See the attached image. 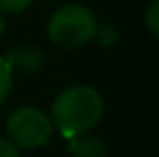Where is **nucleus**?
<instances>
[{"label":"nucleus","mask_w":159,"mask_h":157,"mask_svg":"<svg viewBox=\"0 0 159 157\" xmlns=\"http://www.w3.org/2000/svg\"><path fill=\"white\" fill-rule=\"evenodd\" d=\"M103 99L93 87L73 85L54 97L51 121L65 139L83 135L103 117Z\"/></svg>","instance_id":"f257e3e1"},{"label":"nucleus","mask_w":159,"mask_h":157,"mask_svg":"<svg viewBox=\"0 0 159 157\" xmlns=\"http://www.w3.org/2000/svg\"><path fill=\"white\" fill-rule=\"evenodd\" d=\"M97 18L83 4H65L48 20V36L58 48H81L97 34Z\"/></svg>","instance_id":"f03ea898"},{"label":"nucleus","mask_w":159,"mask_h":157,"mask_svg":"<svg viewBox=\"0 0 159 157\" xmlns=\"http://www.w3.org/2000/svg\"><path fill=\"white\" fill-rule=\"evenodd\" d=\"M52 121L36 107H18L6 119L8 139L18 149H39L52 137Z\"/></svg>","instance_id":"7ed1b4c3"},{"label":"nucleus","mask_w":159,"mask_h":157,"mask_svg":"<svg viewBox=\"0 0 159 157\" xmlns=\"http://www.w3.org/2000/svg\"><path fill=\"white\" fill-rule=\"evenodd\" d=\"M4 59L10 65L12 71L16 69L20 73L32 75V73H39L47 65V52L36 44H20V47L10 48Z\"/></svg>","instance_id":"20e7f679"},{"label":"nucleus","mask_w":159,"mask_h":157,"mask_svg":"<svg viewBox=\"0 0 159 157\" xmlns=\"http://www.w3.org/2000/svg\"><path fill=\"white\" fill-rule=\"evenodd\" d=\"M66 141H69V153L73 157H107V145L99 137L83 133Z\"/></svg>","instance_id":"39448f33"},{"label":"nucleus","mask_w":159,"mask_h":157,"mask_svg":"<svg viewBox=\"0 0 159 157\" xmlns=\"http://www.w3.org/2000/svg\"><path fill=\"white\" fill-rule=\"evenodd\" d=\"M12 89V69L4 56H0V105L6 101Z\"/></svg>","instance_id":"423d86ee"},{"label":"nucleus","mask_w":159,"mask_h":157,"mask_svg":"<svg viewBox=\"0 0 159 157\" xmlns=\"http://www.w3.org/2000/svg\"><path fill=\"white\" fill-rule=\"evenodd\" d=\"M95 38L101 43V47H115L117 43H119V32H117L115 26H111V24H105V26H97V34H95Z\"/></svg>","instance_id":"0eeeda50"},{"label":"nucleus","mask_w":159,"mask_h":157,"mask_svg":"<svg viewBox=\"0 0 159 157\" xmlns=\"http://www.w3.org/2000/svg\"><path fill=\"white\" fill-rule=\"evenodd\" d=\"M145 26L151 36H159V0H151L145 14Z\"/></svg>","instance_id":"6e6552de"},{"label":"nucleus","mask_w":159,"mask_h":157,"mask_svg":"<svg viewBox=\"0 0 159 157\" xmlns=\"http://www.w3.org/2000/svg\"><path fill=\"white\" fill-rule=\"evenodd\" d=\"M30 2L32 0H0V12L16 14V12H22L24 8H28Z\"/></svg>","instance_id":"1a4fd4ad"},{"label":"nucleus","mask_w":159,"mask_h":157,"mask_svg":"<svg viewBox=\"0 0 159 157\" xmlns=\"http://www.w3.org/2000/svg\"><path fill=\"white\" fill-rule=\"evenodd\" d=\"M0 157H20V149L8 137L0 135Z\"/></svg>","instance_id":"9d476101"},{"label":"nucleus","mask_w":159,"mask_h":157,"mask_svg":"<svg viewBox=\"0 0 159 157\" xmlns=\"http://www.w3.org/2000/svg\"><path fill=\"white\" fill-rule=\"evenodd\" d=\"M4 34V18H2V12H0V38Z\"/></svg>","instance_id":"9b49d317"}]
</instances>
